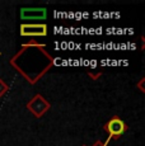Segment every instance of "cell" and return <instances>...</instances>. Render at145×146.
<instances>
[{"label":"cell","instance_id":"obj_1","mask_svg":"<svg viewBox=\"0 0 145 146\" xmlns=\"http://www.w3.org/2000/svg\"><path fill=\"white\" fill-rule=\"evenodd\" d=\"M50 103L41 94H36L32 99L27 103V109L37 118H41L45 113L50 109Z\"/></svg>","mask_w":145,"mask_h":146},{"label":"cell","instance_id":"obj_2","mask_svg":"<svg viewBox=\"0 0 145 146\" xmlns=\"http://www.w3.org/2000/svg\"><path fill=\"white\" fill-rule=\"evenodd\" d=\"M104 130L110 135V140H117L120 136H122L127 131V125L118 117H112L107 123L104 125Z\"/></svg>","mask_w":145,"mask_h":146},{"label":"cell","instance_id":"obj_3","mask_svg":"<svg viewBox=\"0 0 145 146\" xmlns=\"http://www.w3.org/2000/svg\"><path fill=\"white\" fill-rule=\"evenodd\" d=\"M21 36L23 37H46L47 26L45 23H23L21 24Z\"/></svg>","mask_w":145,"mask_h":146},{"label":"cell","instance_id":"obj_4","mask_svg":"<svg viewBox=\"0 0 145 146\" xmlns=\"http://www.w3.org/2000/svg\"><path fill=\"white\" fill-rule=\"evenodd\" d=\"M22 21H45L47 18L46 8H22Z\"/></svg>","mask_w":145,"mask_h":146},{"label":"cell","instance_id":"obj_5","mask_svg":"<svg viewBox=\"0 0 145 146\" xmlns=\"http://www.w3.org/2000/svg\"><path fill=\"white\" fill-rule=\"evenodd\" d=\"M8 90H9V86H8V84L5 83L3 79H0V98H1L3 95L7 94Z\"/></svg>","mask_w":145,"mask_h":146},{"label":"cell","instance_id":"obj_6","mask_svg":"<svg viewBox=\"0 0 145 146\" xmlns=\"http://www.w3.org/2000/svg\"><path fill=\"white\" fill-rule=\"evenodd\" d=\"M108 141H110V139H108L106 142H102V141H99V140H97L92 146H108Z\"/></svg>","mask_w":145,"mask_h":146},{"label":"cell","instance_id":"obj_7","mask_svg":"<svg viewBox=\"0 0 145 146\" xmlns=\"http://www.w3.org/2000/svg\"><path fill=\"white\" fill-rule=\"evenodd\" d=\"M144 81H145V79L143 78V79H141L140 81H139V84H138V85H136V88H139V89H140V92H141V93H144V92H145V89H144V86H143Z\"/></svg>","mask_w":145,"mask_h":146},{"label":"cell","instance_id":"obj_8","mask_svg":"<svg viewBox=\"0 0 145 146\" xmlns=\"http://www.w3.org/2000/svg\"><path fill=\"white\" fill-rule=\"evenodd\" d=\"M88 75L92 78V79H94V80H98V78L102 75V72H97V74H93V72H88Z\"/></svg>","mask_w":145,"mask_h":146},{"label":"cell","instance_id":"obj_9","mask_svg":"<svg viewBox=\"0 0 145 146\" xmlns=\"http://www.w3.org/2000/svg\"><path fill=\"white\" fill-rule=\"evenodd\" d=\"M82 146H87V145H82Z\"/></svg>","mask_w":145,"mask_h":146},{"label":"cell","instance_id":"obj_10","mask_svg":"<svg viewBox=\"0 0 145 146\" xmlns=\"http://www.w3.org/2000/svg\"><path fill=\"white\" fill-rule=\"evenodd\" d=\"M0 55H1V52H0Z\"/></svg>","mask_w":145,"mask_h":146}]
</instances>
